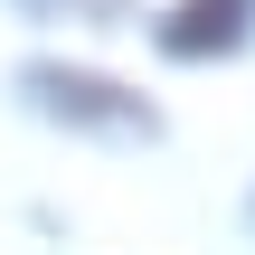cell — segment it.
<instances>
[{"label":"cell","instance_id":"6da1fadb","mask_svg":"<svg viewBox=\"0 0 255 255\" xmlns=\"http://www.w3.org/2000/svg\"><path fill=\"white\" fill-rule=\"evenodd\" d=\"M246 28V0H189L170 28H161V47H180V57H208V47H227Z\"/></svg>","mask_w":255,"mask_h":255}]
</instances>
